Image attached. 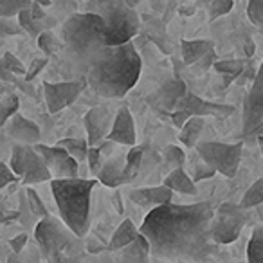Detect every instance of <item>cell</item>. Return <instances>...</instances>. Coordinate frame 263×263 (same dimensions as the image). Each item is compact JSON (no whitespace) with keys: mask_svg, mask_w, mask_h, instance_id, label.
Returning <instances> with one entry per match:
<instances>
[{"mask_svg":"<svg viewBox=\"0 0 263 263\" xmlns=\"http://www.w3.org/2000/svg\"><path fill=\"white\" fill-rule=\"evenodd\" d=\"M215 209L209 202L155 205L139 231L150 243V256L166 261H205L216 251L211 240Z\"/></svg>","mask_w":263,"mask_h":263,"instance_id":"cell-1","label":"cell"},{"mask_svg":"<svg viewBox=\"0 0 263 263\" xmlns=\"http://www.w3.org/2000/svg\"><path fill=\"white\" fill-rule=\"evenodd\" d=\"M88 87L96 94L117 99L128 94L139 81L143 62L132 42L117 45H101L87 62Z\"/></svg>","mask_w":263,"mask_h":263,"instance_id":"cell-2","label":"cell"},{"mask_svg":"<svg viewBox=\"0 0 263 263\" xmlns=\"http://www.w3.org/2000/svg\"><path fill=\"white\" fill-rule=\"evenodd\" d=\"M96 179H51V191L65 226L83 238L90 227V197Z\"/></svg>","mask_w":263,"mask_h":263,"instance_id":"cell-3","label":"cell"},{"mask_svg":"<svg viewBox=\"0 0 263 263\" xmlns=\"http://www.w3.org/2000/svg\"><path fill=\"white\" fill-rule=\"evenodd\" d=\"M105 22L98 13H74L62 27V42L70 60L87 65L88 58L105 45Z\"/></svg>","mask_w":263,"mask_h":263,"instance_id":"cell-4","label":"cell"},{"mask_svg":"<svg viewBox=\"0 0 263 263\" xmlns=\"http://www.w3.org/2000/svg\"><path fill=\"white\" fill-rule=\"evenodd\" d=\"M88 11L98 13L105 22V44L117 45L130 42L139 31V15L126 0H85Z\"/></svg>","mask_w":263,"mask_h":263,"instance_id":"cell-5","label":"cell"},{"mask_svg":"<svg viewBox=\"0 0 263 263\" xmlns=\"http://www.w3.org/2000/svg\"><path fill=\"white\" fill-rule=\"evenodd\" d=\"M34 238L42 256L49 261H62L67 252L74 251L80 245V236L65 226L63 220L47 215L38 220L34 226Z\"/></svg>","mask_w":263,"mask_h":263,"instance_id":"cell-6","label":"cell"},{"mask_svg":"<svg viewBox=\"0 0 263 263\" xmlns=\"http://www.w3.org/2000/svg\"><path fill=\"white\" fill-rule=\"evenodd\" d=\"M9 168L22 180L24 186H33V184L47 182V180L52 179L47 164L44 162L42 155L38 154L33 144L16 143L11 152Z\"/></svg>","mask_w":263,"mask_h":263,"instance_id":"cell-7","label":"cell"},{"mask_svg":"<svg viewBox=\"0 0 263 263\" xmlns=\"http://www.w3.org/2000/svg\"><path fill=\"white\" fill-rule=\"evenodd\" d=\"M241 148L243 144H227L216 143V141H204L195 144L197 155L204 162H208L216 173H222L223 177H234L240 168Z\"/></svg>","mask_w":263,"mask_h":263,"instance_id":"cell-8","label":"cell"},{"mask_svg":"<svg viewBox=\"0 0 263 263\" xmlns=\"http://www.w3.org/2000/svg\"><path fill=\"white\" fill-rule=\"evenodd\" d=\"M243 124H241V136L243 139H258L263 136V62L252 81L251 90L243 103Z\"/></svg>","mask_w":263,"mask_h":263,"instance_id":"cell-9","label":"cell"},{"mask_svg":"<svg viewBox=\"0 0 263 263\" xmlns=\"http://www.w3.org/2000/svg\"><path fill=\"white\" fill-rule=\"evenodd\" d=\"M247 223V213L241 205L223 204L218 209V216H213L211 222V240L216 245L233 243L240 236L241 229Z\"/></svg>","mask_w":263,"mask_h":263,"instance_id":"cell-10","label":"cell"},{"mask_svg":"<svg viewBox=\"0 0 263 263\" xmlns=\"http://www.w3.org/2000/svg\"><path fill=\"white\" fill-rule=\"evenodd\" d=\"M36 152L42 155L44 162L47 164L52 179H69L78 177V161L62 146H47V144L36 143L33 144Z\"/></svg>","mask_w":263,"mask_h":263,"instance_id":"cell-11","label":"cell"},{"mask_svg":"<svg viewBox=\"0 0 263 263\" xmlns=\"http://www.w3.org/2000/svg\"><path fill=\"white\" fill-rule=\"evenodd\" d=\"M85 85H87L85 78L80 81H60V83L44 81V96L47 110L51 114H56L70 106L78 99V96L81 94Z\"/></svg>","mask_w":263,"mask_h":263,"instance_id":"cell-12","label":"cell"},{"mask_svg":"<svg viewBox=\"0 0 263 263\" xmlns=\"http://www.w3.org/2000/svg\"><path fill=\"white\" fill-rule=\"evenodd\" d=\"M112 126L110 110L105 105H99L90 108L85 114V130H87V143L88 146H98L106 136Z\"/></svg>","mask_w":263,"mask_h":263,"instance_id":"cell-13","label":"cell"},{"mask_svg":"<svg viewBox=\"0 0 263 263\" xmlns=\"http://www.w3.org/2000/svg\"><path fill=\"white\" fill-rule=\"evenodd\" d=\"M106 137L112 139L114 143L123 144V146H134V144H136V139H137L136 123H134V116H132L128 106H121V108L117 110Z\"/></svg>","mask_w":263,"mask_h":263,"instance_id":"cell-14","label":"cell"},{"mask_svg":"<svg viewBox=\"0 0 263 263\" xmlns=\"http://www.w3.org/2000/svg\"><path fill=\"white\" fill-rule=\"evenodd\" d=\"M6 130L11 139H15L16 143H26V144H36L40 143V137H42V132L38 128L36 123H33L31 119L24 117L22 114L15 112L6 124L2 126Z\"/></svg>","mask_w":263,"mask_h":263,"instance_id":"cell-15","label":"cell"},{"mask_svg":"<svg viewBox=\"0 0 263 263\" xmlns=\"http://www.w3.org/2000/svg\"><path fill=\"white\" fill-rule=\"evenodd\" d=\"M180 108H186L191 116H216V117H227L234 112L233 106H227V105H216V103H209V101H204L200 99L198 96H193V94H184L180 98L179 105Z\"/></svg>","mask_w":263,"mask_h":263,"instance_id":"cell-16","label":"cell"},{"mask_svg":"<svg viewBox=\"0 0 263 263\" xmlns=\"http://www.w3.org/2000/svg\"><path fill=\"white\" fill-rule=\"evenodd\" d=\"M186 94V85L182 80H170L162 87L155 90V94L150 98L154 106L164 110V112H173L179 105L180 98Z\"/></svg>","mask_w":263,"mask_h":263,"instance_id":"cell-17","label":"cell"},{"mask_svg":"<svg viewBox=\"0 0 263 263\" xmlns=\"http://www.w3.org/2000/svg\"><path fill=\"white\" fill-rule=\"evenodd\" d=\"M130 198L141 208H155V205L168 204L173 200V190L168 186H157V187H141L130 193Z\"/></svg>","mask_w":263,"mask_h":263,"instance_id":"cell-18","label":"cell"},{"mask_svg":"<svg viewBox=\"0 0 263 263\" xmlns=\"http://www.w3.org/2000/svg\"><path fill=\"white\" fill-rule=\"evenodd\" d=\"M124 161H126V155H114L106 162H103L98 175H96L99 182H103L108 187H117L119 184H123Z\"/></svg>","mask_w":263,"mask_h":263,"instance_id":"cell-19","label":"cell"},{"mask_svg":"<svg viewBox=\"0 0 263 263\" xmlns=\"http://www.w3.org/2000/svg\"><path fill=\"white\" fill-rule=\"evenodd\" d=\"M119 259L121 261H148L150 259V243H148L146 236L139 231L137 238L134 241H130L128 245H124L123 249H119Z\"/></svg>","mask_w":263,"mask_h":263,"instance_id":"cell-20","label":"cell"},{"mask_svg":"<svg viewBox=\"0 0 263 263\" xmlns=\"http://www.w3.org/2000/svg\"><path fill=\"white\" fill-rule=\"evenodd\" d=\"M16 18H18V26L22 27V31H26V33H29V36L36 38L38 34L42 33V31L45 29H51V27L56 26V20L51 18V16H44V18H34L33 15H31L29 8L22 9V11L16 15Z\"/></svg>","mask_w":263,"mask_h":263,"instance_id":"cell-21","label":"cell"},{"mask_svg":"<svg viewBox=\"0 0 263 263\" xmlns=\"http://www.w3.org/2000/svg\"><path fill=\"white\" fill-rule=\"evenodd\" d=\"M164 186H168L170 190L179 191L184 195H195L197 193V186H195V180L184 172V168H173L168 173V177L164 179Z\"/></svg>","mask_w":263,"mask_h":263,"instance_id":"cell-22","label":"cell"},{"mask_svg":"<svg viewBox=\"0 0 263 263\" xmlns=\"http://www.w3.org/2000/svg\"><path fill=\"white\" fill-rule=\"evenodd\" d=\"M137 234H139V229L134 226V222L128 220V218L123 220L121 226L114 231V234H112V238H110L108 247L106 249H108V251H119V249H123L124 245H128L130 241L136 240Z\"/></svg>","mask_w":263,"mask_h":263,"instance_id":"cell-23","label":"cell"},{"mask_svg":"<svg viewBox=\"0 0 263 263\" xmlns=\"http://www.w3.org/2000/svg\"><path fill=\"white\" fill-rule=\"evenodd\" d=\"M205 128V119L202 116H191L186 123L180 126V143L187 148H195L198 143L202 130Z\"/></svg>","mask_w":263,"mask_h":263,"instance_id":"cell-24","label":"cell"},{"mask_svg":"<svg viewBox=\"0 0 263 263\" xmlns=\"http://www.w3.org/2000/svg\"><path fill=\"white\" fill-rule=\"evenodd\" d=\"M215 47L211 40H182L180 49H182V60L186 65H193L202 54Z\"/></svg>","mask_w":263,"mask_h":263,"instance_id":"cell-25","label":"cell"},{"mask_svg":"<svg viewBox=\"0 0 263 263\" xmlns=\"http://www.w3.org/2000/svg\"><path fill=\"white\" fill-rule=\"evenodd\" d=\"M143 166V148L136 146L130 148V152L126 154V161H124V170H123V184L132 182L139 175V170Z\"/></svg>","mask_w":263,"mask_h":263,"instance_id":"cell-26","label":"cell"},{"mask_svg":"<svg viewBox=\"0 0 263 263\" xmlns=\"http://www.w3.org/2000/svg\"><path fill=\"white\" fill-rule=\"evenodd\" d=\"M247 259L251 263H263V223L252 231L247 245Z\"/></svg>","mask_w":263,"mask_h":263,"instance_id":"cell-27","label":"cell"},{"mask_svg":"<svg viewBox=\"0 0 263 263\" xmlns=\"http://www.w3.org/2000/svg\"><path fill=\"white\" fill-rule=\"evenodd\" d=\"M36 40H38V47H40L42 51H44V54H45V56L56 54V52H60V49L63 47L62 38L56 36V34L52 33L51 29L42 31V33L36 36Z\"/></svg>","mask_w":263,"mask_h":263,"instance_id":"cell-28","label":"cell"},{"mask_svg":"<svg viewBox=\"0 0 263 263\" xmlns=\"http://www.w3.org/2000/svg\"><path fill=\"white\" fill-rule=\"evenodd\" d=\"M261 204H263V179H258L247 191H245L240 205L247 211V209L258 208V205H261Z\"/></svg>","mask_w":263,"mask_h":263,"instance_id":"cell-29","label":"cell"},{"mask_svg":"<svg viewBox=\"0 0 263 263\" xmlns=\"http://www.w3.org/2000/svg\"><path fill=\"white\" fill-rule=\"evenodd\" d=\"M58 146L65 148L78 162L85 161L87 159V152H88V143L83 139H76V137H69V139H62L58 143Z\"/></svg>","mask_w":263,"mask_h":263,"instance_id":"cell-30","label":"cell"},{"mask_svg":"<svg viewBox=\"0 0 263 263\" xmlns=\"http://www.w3.org/2000/svg\"><path fill=\"white\" fill-rule=\"evenodd\" d=\"M33 0H0V18H16L22 9L29 8Z\"/></svg>","mask_w":263,"mask_h":263,"instance_id":"cell-31","label":"cell"},{"mask_svg":"<svg viewBox=\"0 0 263 263\" xmlns=\"http://www.w3.org/2000/svg\"><path fill=\"white\" fill-rule=\"evenodd\" d=\"M18 98L15 94H8V96H0V128L4 126L6 121L13 116L15 112H18Z\"/></svg>","mask_w":263,"mask_h":263,"instance_id":"cell-32","label":"cell"},{"mask_svg":"<svg viewBox=\"0 0 263 263\" xmlns=\"http://www.w3.org/2000/svg\"><path fill=\"white\" fill-rule=\"evenodd\" d=\"M22 33V27L18 22H13V18H0V54L4 52L6 42L9 36H16Z\"/></svg>","mask_w":263,"mask_h":263,"instance_id":"cell-33","label":"cell"},{"mask_svg":"<svg viewBox=\"0 0 263 263\" xmlns=\"http://www.w3.org/2000/svg\"><path fill=\"white\" fill-rule=\"evenodd\" d=\"M24 191H26V198H27V204H29L31 213H33L38 220L44 218V216H47L49 211H47V208H45L44 202H42V198L38 197L36 191H34L33 187H26Z\"/></svg>","mask_w":263,"mask_h":263,"instance_id":"cell-34","label":"cell"},{"mask_svg":"<svg viewBox=\"0 0 263 263\" xmlns=\"http://www.w3.org/2000/svg\"><path fill=\"white\" fill-rule=\"evenodd\" d=\"M216 60H218V56H216L215 47H213L211 51H208L205 54H202L200 58H198L197 62L193 63V65H190L191 67V72L197 74V76H200V74H205L213 65H215Z\"/></svg>","mask_w":263,"mask_h":263,"instance_id":"cell-35","label":"cell"},{"mask_svg":"<svg viewBox=\"0 0 263 263\" xmlns=\"http://www.w3.org/2000/svg\"><path fill=\"white\" fill-rule=\"evenodd\" d=\"M213 67L227 76H238L245 69V62H241V60H216Z\"/></svg>","mask_w":263,"mask_h":263,"instance_id":"cell-36","label":"cell"},{"mask_svg":"<svg viewBox=\"0 0 263 263\" xmlns=\"http://www.w3.org/2000/svg\"><path fill=\"white\" fill-rule=\"evenodd\" d=\"M186 161V154L182 152V148L175 146V144H170L164 148V162L168 168H180Z\"/></svg>","mask_w":263,"mask_h":263,"instance_id":"cell-37","label":"cell"},{"mask_svg":"<svg viewBox=\"0 0 263 263\" xmlns=\"http://www.w3.org/2000/svg\"><path fill=\"white\" fill-rule=\"evenodd\" d=\"M18 202H20V213H18L20 222H22L24 227H33L34 226L33 220H36V216L31 213L29 204H27V198H26V191L24 190L18 193Z\"/></svg>","mask_w":263,"mask_h":263,"instance_id":"cell-38","label":"cell"},{"mask_svg":"<svg viewBox=\"0 0 263 263\" xmlns=\"http://www.w3.org/2000/svg\"><path fill=\"white\" fill-rule=\"evenodd\" d=\"M0 62L4 63L6 69H8L9 72L15 74V76H26V69H24L22 62H20L15 54H11V52H2Z\"/></svg>","mask_w":263,"mask_h":263,"instance_id":"cell-39","label":"cell"},{"mask_svg":"<svg viewBox=\"0 0 263 263\" xmlns=\"http://www.w3.org/2000/svg\"><path fill=\"white\" fill-rule=\"evenodd\" d=\"M247 16L254 26L263 27V0H249Z\"/></svg>","mask_w":263,"mask_h":263,"instance_id":"cell-40","label":"cell"},{"mask_svg":"<svg viewBox=\"0 0 263 263\" xmlns=\"http://www.w3.org/2000/svg\"><path fill=\"white\" fill-rule=\"evenodd\" d=\"M85 161H88V170H90L92 177L98 175L99 168H101L103 164V155L101 152H99L98 146H88V152H87V159Z\"/></svg>","mask_w":263,"mask_h":263,"instance_id":"cell-41","label":"cell"},{"mask_svg":"<svg viewBox=\"0 0 263 263\" xmlns=\"http://www.w3.org/2000/svg\"><path fill=\"white\" fill-rule=\"evenodd\" d=\"M234 0H213L211 2V20L223 16L233 9Z\"/></svg>","mask_w":263,"mask_h":263,"instance_id":"cell-42","label":"cell"},{"mask_svg":"<svg viewBox=\"0 0 263 263\" xmlns=\"http://www.w3.org/2000/svg\"><path fill=\"white\" fill-rule=\"evenodd\" d=\"M215 173H216L215 170H213L208 162L202 161V159H200V162H195V164H193V180H195V182H197V180L211 179Z\"/></svg>","mask_w":263,"mask_h":263,"instance_id":"cell-43","label":"cell"},{"mask_svg":"<svg viewBox=\"0 0 263 263\" xmlns=\"http://www.w3.org/2000/svg\"><path fill=\"white\" fill-rule=\"evenodd\" d=\"M16 180H18V177L13 173V170L9 168V164L0 162V190H4L6 186L16 182Z\"/></svg>","mask_w":263,"mask_h":263,"instance_id":"cell-44","label":"cell"},{"mask_svg":"<svg viewBox=\"0 0 263 263\" xmlns=\"http://www.w3.org/2000/svg\"><path fill=\"white\" fill-rule=\"evenodd\" d=\"M47 65V58H38V60H33V63H31V67L26 70V81H33L34 78L38 76V74L42 72V69Z\"/></svg>","mask_w":263,"mask_h":263,"instance_id":"cell-45","label":"cell"},{"mask_svg":"<svg viewBox=\"0 0 263 263\" xmlns=\"http://www.w3.org/2000/svg\"><path fill=\"white\" fill-rule=\"evenodd\" d=\"M27 240H29V236H27L26 233H22V234H18V236H15V238H11V240H9V247L13 249V252L20 254V252L26 249Z\"/></svg>","mask_w":263,"mask_h":263,"instance_id":"cell-46","label":"cell"},{"mask_svg":"<svg viewBox=\"0 0 263 263\" xmlns=\"http://www.w3.org/2000/svg\"><path fill=\"white\" fill-rule=\"evenodd\" d=\"M191 117V114L187 112L186 108H180V106H177L175 110H173L172 112V119H173V124H175V126H182L184 123H186L187 119H190Z\"/></svg>","mask_w":263,"mask_h":263,"instance_id":"cell-47","label":"cell"},{"mask_svg":"<svg viewBox=\"0 0 263 263\" xmlns=\"http://www.w3.org/2000/svg\"><path fill=\"white\" fill-rule=\"evenodd\" d=\"M114 141L112 139H108V137H106V141L103 139L101 143L98 144V148H99V152H101V155L103 157H110V155H112V152H114Z\"/></svg>","mask_w":263,"mask_h":263,"instance_id":"cell-48","label":"cell"},{"mask_svg":"<svg viewBox=\"0 0 263 263\" xmlns=\"http://www.w3.org/2000/svg\"><path fill=\"white\" fill-rule=\"evenodd\" d=\"M114 205H116L117 211H123V200L119 198V193H114Z\"/></svg>","mask_w":263,"mask_h":263,"instance_id":"cell-49","label":"cell"},{"mask_svg":"<svg viewBox=\"0 0 263 263\" xmlns=\"http://www.w3.org/2000/svg\"><path fill=\"white\" fill-rule=\"evenodd\" d=\"M139 2H141V0H126V4L132 6V8H136V6L139 4Z\"/></svg>","mask_w":263,"mask_h":263,"instance_id":"cell-50","label":"cell"},{"mask_svg":"<svg viewBox=\"0 0 263 263\" xmlns=\"http://www.w3.org/2000/svg\"><path fill=\"white\" fill-rule=\"evenodd\" d=\"M33 2H38V4H42V6H49V4H51V0H33Z\"/></svg>","mask_w":263,"mask_h":263,"instance_id":"cell-51","label":"cell"},{"mask_svg":"<svg viewBox=\"0 0 263 263\" xmlns=\"http://www.w3.org/2000/svg\"><path fill=\"white\" fill-rule=\"evenodd\" d=\"M180 13H184V15H190V13H195V9H180Z\"/></svg>","mask_w":263,"mask_h":263,"instance_id":"cell-52","label":"cell"},{"mask_svg":"<svg viewBox=\"0 0 263 263\" xmlns=\"http://www.w3.org/2000/svg\"><path fill=\"white\" fill-rule=\"evenodd\" d=\"M256 141H258V143H259V146H261V154H263V136H259Z\"/></svg>","mask_w":263,"mask_h":263,"instance_id":"cell-53","label":"cell"},{"mask_svg":"<svg viewBox=\"0 0 263 263\" xmlns=\"http://www.w3.org/2000/svg\"><path fill=\"white\" fill-rule=\"evenodd\" d=\"M4 90V81H0V92Z\"/></svg>","mask_w":263,"mask_h":263,"instance_id":"cell-54","label":"cell"},{"mask_svg":"<svg viewBox=\"0 0 263 263\" xmlns=\"http://www.w3.org/2000/svg\"><path fill=\"white\" fill-rule=\"evenodd\" d=\"M0 96H2V92H0Z\"/></svg>","mask_w":263,"mask_h":263,"instance_id":"cell-55","label":"cell"}]
</instances>
